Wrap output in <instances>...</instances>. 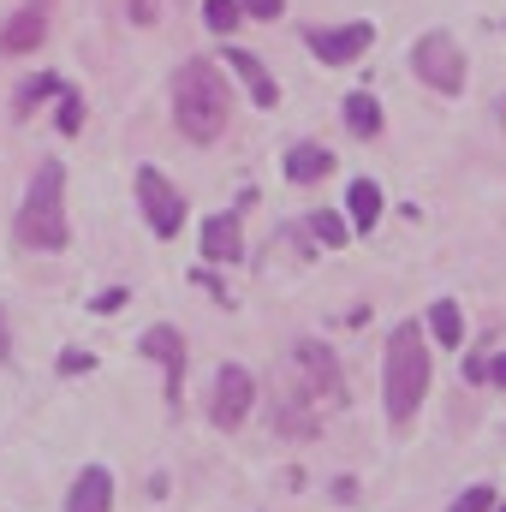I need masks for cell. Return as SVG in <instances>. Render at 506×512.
I'll use <instances>...</instances> for the list:
<instances>
[{
    "instance_id": "obj_3",
    "label": "cell",
    "mask_w": 506,
    "mask_h": 512,
    "mask_svg": "<svg viewBox=\"0 0 506 512\" xmlns=\"http://www.w3.org/2000/svg\"><path fill=\"white\" fill-rule=\"evenodd\" d=\"M18 239L30 251H66V167L60 161H42L30 191H24V209H18Z\"/></svg>"
},
{
    "instance_id": "obj_11",
    "label": "cell",
    "mask_w": 506,
    "mask_h": 512,
    "mask_svg": "<svg viewBox=\"0 0 506 512\" xmlns=\"http://www.w3.org/2000/svg\"><path fill=\"white\" fill-rule=\"evenodd\" d=\"M114 507V477L102 471V465H90L78 483H72V495H66V512H108Z\"/></svg>"
},
{
    "instance_id": "obj_19",
    "label": "cell",
    "mask_w": 506,
    "mask_h": 512,
    "mask_svg": "<svg viewBox=\"0 0 506 512\" xmlns=\"http://www.w3.org/2000/svg\"><path fill=\"white\" fill-rule=\"evenodd\" d=\"M310 233H316L322 245H346V221H340V215H316V221H310Z\"/></svg>"
},
{
    "instance_id": "obj_15",
    "label": "cell",
    "mask_w": 506,
    "mask_h": 512,
    "mask_svg": "<svg viewBox=\"0 0 506 512\" xmlns=\"http://www.w3.org/2000/svg\"><path fill=\"white\" fill-rule=\"evenodd\" d=\"M346 209H352V227H376L381 221V191H376V179H358L352 191H346Z\"/></svg>"
},
{
    "instance_id": "obj_2",
    "label": "cell",
    "mask_w": 506,
    "mask_h": 512,
    "mask_svg": "<svg viewBox=\"0 0 506 512\" xmlns=\"http://www.w3.org/2000/svg\"><path fill=\"white\" fill-rule=\"evenodd\" d=\"M387 417L405 429L411 417H417V405H423V393H429V346H423V334H417V322H399L393 328V340H387Z\"/></svg>"
},
{
    "instance_id": "obj_25",
    "label": "cell",
    "mask_w": 506,
    "mask_h": 512,
    "mask_svg": "<svg viewBox=\"0 0 506 512\" xmlns=\"http://www.w3.org/2000/svg\"><path fill=\"white\" fill-rule=\"evenodd\" d=\"M483 382H501L506 387V352L495 358V364H483Z\"/></svg>"
},
{
    "instance_id": "obj_5",
    "label": "cell",
    "mask_w": 506,
    "mask_h": 512,
    "mask_svg": "<svg viewBox=\"0 0 506 512\" xmlns=\"http://www.w3.org/2000/svg\"><path fill=\"white\" fill-rule=\"evenodd\" d=\"M137 203H143V215H149V227H155L161 239H173V233L185 227V197H179L155 167H137Z\"/></svg>"
},
{
    "instance_id": "obj_1",
    "label": "cell",
    "mask_w": 506,
    "mask_h": 512,
    "mask_svg": "<svg viewBox=\"0 0 506 512\" xmlns=\"http://www.w3.org/2000/svg\"><path fill=\"white\" fill-rule=\"evenodd\" d=\"M173 120L191 143H215L227 120H233V96H227V78L209 66V60H185L179 78H173Z\"/></svg>"
},
{
    "instance_id": "obj_22",
    "label": "cell",
    "mask_w": 506,
    "mask_h": 512,
    "mask_svg": "<svg viewBox=\"0 0 506 512\" xmlns=\"http://www.w3.org/2000/svg\"><path fill=\"white\" fill-rule=\"evenodd\" d=\"M84 126V102L78 96H60V131H78Z\"/></svg>"
},
{
    "instance_id": "obj_4",
    "label": "cell",
    "mask_w": 506,
    "mask_h": 512,
    "mask_svg": "<svg viewBox=\"0 0 506 512\" xmlns=\"http://www.w3.org/2000/svg\"><path fill=\"white\" fill-rule=\"evenodd\" d=\"M411 66H417V78H423L429 90H441V96H459V90H465V54H459V42H453L447 30L417 36Z\"/></svg>"
},
{
    "instance_id": "obj_20",
    "label": "cell",
    "mask_w": 506,
    "mask_h": 512,
    "mask_svg": "<svg viewBox=\"0 0 506 512\" xmlns=\"http://www.w3.org/2000/svg\"><path fill=\"white\" fill-rule=\"evenodd\" d=\"M54 90H60L54 78H30V84L18 90V114H24V108H36V102H42V96H54Z\"/></svg>"
},
{
    "instance_id": "obj_23",
    "label": "cell",
    "mask_w": 506,
    "mask_h": 512,
    "mask_svg": "<svg viewBox=\"0 0 506 512\" xmlns=\"http://www.w3.org/2000/svg\"><path fill=\"white\" fill-rule=\"evenodd\" d=\"M245 6H251V18H280L286 0H245Z\"/></svg>"
},
{
    "instance_id": "obj_16",
    "label": "cell",
    "mask_w": 506,
    "mask_h": 512,
    "mask_svg": "<svg viewBox=\"0 0 506 512\" xmlns=\"http://www.w3.org/2000/svg\"><path fill=\"white\" fill-rule=\"evenodd\" d=\"M429 334H435L441 346H459V340H465V316H459L453 298H441V304L429 310Z\"/></svg>"
},
{
    "instance_id": "obj_24",
    "label": "cell",
    "mask_w": 506,
    "mask_h": 512,
    "mask_svg": "<svg viewBox=\"0 0 506 512\" xmlns=\"http://www.w3.org/2000/svg\"><path fill=\"white\" fill-rule=\"evenodd\" d=\"M120 304H126V292H120V286H114V292H102V298H96V310H102V316H114V310H120Z\"/></svg>"
},
{
    "instance_id": "obj_26",
    "label": "cell",
    "mask_w": 506,
    "mask_h": 512,
    "mask_svg": "<svg viewBox=\"0 0 506 512\" xmlns=\"http://www.w3.org/2000/svg\"><path fill=\"white\" fill-rule=\"evenodd\" d=\"M0 358H12V352H6V316H0Z\"/></svg>"
},
{
    "instance_id": "obj_21",
    "label": "cell",
    "mask_w": 506,
    "mask_h": 512,
    "mask_svg": "<svg viewBox=\"0 0 506 512\" xmlns=\"http://www.w3.org/2000/svg\"><path fill=\"white\" fill-rule=\"evenodd\" d=\"M447 512H495V489H465V501H453Z\"/></svg>"
},
{
    "instance_id": "obj_8",
    "label": "cell",
    "mask_w": 506,
    "mask_h": 512,
    "mask_svg": "<svg viewBox=\"0 0 506 512\" xmlns=\"http://www.w3.org/2000/svg\"><path fill=\"white\" fill-rule=\"evenodd\" d=\"M143 358H155V364L167 370V399L179 405V382H185V340H179V328L155 322V328L143 334Z\"/></svg>"
},
{
    "instance_id": "obj_6",
    "label": "cell",
    "mask_w": 506,
    "mask_h": 512,
    "mask_svg": "<svg viewBox=\"0 0 506 512\" xmlns=\"http://www.w3.org/2000/svg\"><path fill=\"white\" fill-rule=\"evenodd\" d=\"M251 399H256L251 370L227 364V370L215 376V405H209V417H215L221 429H239V423H245V411H251Z\"/></svg>"
},
{
    "instance_id": "obj_13",
    "label": "cell",
    "mask_w": 506,
    "mask_h": 512,
    "mask_svg": "<svg viewBox=\"0 0 506 512\" xmlns=\"http://www.w3.org/2000/svg\"><path fill=\"white\" fill-rule=\"evenodd\" d=\"M203 256H209V262H239V256H245V239H239V221H233V215H215V221L203 227Z\"/></svg>"
},
{
    "instance_id": "obj_9",
    "label": "cell",
    "mask_w": 506,
    "mask_h": 512,
    "mask_svg": "<svg viewBox=\"0 0 506 512\" xmlns=\"http://www.w3.org/2000/svg\"><path fill=\"white\" fill-rule=\"evenodd\" d=\"M298 364H304V376H310V387H316V399H322V405H340V399H346L340 364H334V352H328V346L304 340V346H298Z\"/></svg>"
},
{
    "instance_id": "obj_18",
    "label": "cell",
    "mask_w": 506,
    "mask_h": 512,
    "mask_svg": "<svg viewBox=\"0 0 506 512\" xmlns=\"http://www.w3.org/2000/svg\"><path fill=\"white\" fill-rule=\"evenodd\" d=\"M203 12H209V30H221V36L239 24V0H209Z\"/></svg>"
},
{
    "instance_id": "obj_10",
    "label": "cell",
    "mask_w": 506,
    "mask_h": 512,
    "mask_svg": "<svg viewBox=\"0 0 506 512\" xmlns=\"http://www.w3.org/2000/svg\"><path fill=\"white\" fill-rule=\"evenodd\" d=\"M42 36H48V12H42V0H30V6L12 12V24L0 30V48H6V54H30Z\"/></svg>"
},
{
    "instance_id": "obj_14",
    "label": "cell",
    "mask_w": 506,
    "mask_h": 512,
    "mask_svg": "<svg viewBox=\"0 0 506 512\" xmlns=\"http://www.w3.org/2000/svg\"><path fill=\"white\" fill-rule=\"evenodd\" d=\"M328 167H334V155H328L322 143H298V149L286 155V179H292V185H316V179H328Z\"/></svg>"
},
{
    "instance_id": "obj_17",
    "label": "cell",
    "mask_w": 506,
    "mask_h": 512,
    "mask_svg": "<svg viewBox=\"0 0 506 512\" xmlns=\"http://www.w3.org/2000/svg\"><path fill=\"white\" fill-rule=\"evenodd\" d=\"M346 126L358 131V137H376V131H381L376 96H346Z\"/></svg>"
},
{
    "instance_id": "obj_12",
    "label": "cell",
    "mask_w": 506,
    "mask_h": 512,
    "mask_svg": "<svg viewBox=\"0 0 506 512\" xmlns=\"http://www.w3.org/2000/svg\"><path fill=\"white\" fill-rule=\"evenodd\" d=\"M227 66L251 84V96H256V108H274L280 102V90H274V78H268V66L256 60V54H245V48H227Z\"/></svg>"
},
{
    "instance_id": "obj_7",
    "label": "cell",
    "mask_w": 506,
    "mask_h": 512,
    "mask_svg": "<svg viewBox=\"0 0 506 512\" xmlns=\"http://www.w3.org/2000/svg\"><path fill=\"white\" fill-rule=\"evenodd\" d=\"M370 24H346V30H310V54L322 60V66H352L364 48H370Z\"/></svg>"
}]
</instances>
